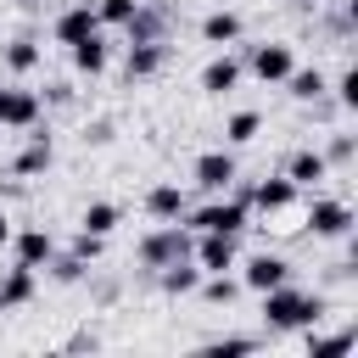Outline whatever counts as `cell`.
Listing matches in <instances>:
<instances>
[{
  "label": "cell",
  "instance_id": "6da1fadb",
  "mask_svg": "<svg viewBox=\"0 0 358 358\" xmlns=\"http://www.w3.org/2000/svg\"><path fill=\"white\" fill-rule=\"evenodd\" d=\"M257 296H263V324L268 330H308V324H319L330 313L324 291H296L291 280L274 285V291H257Z\"/></svg>",
  "mask_w": 358,
  "mask_h": 358
},
{
  "label": "cell",
  "instance_id": "7a4b0ae2",
  "mask_svg": "<svg viewBox=\"0 0 358 358\" xmlns=\"http://www.w3.org/2000/svg\"><path fill=\"white\" fill-rule=\"evenodd\" d=\"M190 241H196V229L190 224H179V218H168V224H157L151 235H140V246H134V257H140V268H168V263H179V257H190Z\"/></svg>",
  "mask_w": 358,
  "mask_h": 358
},
{
  "label": "cell",
  "instance_id": "3957f363",
  "mask_svg": "<svg viewBox=\"0 0 358 358\" xmlns=\"http://www.w3.org/2000/svg\"><path fill=\"white\" fill-rule=\"evenodd\" d=\"M246 218H252V207H246L241 196H224V190H218V201H207V207H185V218H179V224H190V229H224V235H241V229H246Z\"/></svg>",
  "mask_w": 358,
  "mask_h": 358
},
{
  "label": "cell",
  "instance_id": "277c9868",
  "mask_svg": "<svg viewBox=\"0 0 358 358\" xmlns=\"http://www.w3.org/2000/svg\"><path fill=\"white\" fill-rule=\"evenodd\" d=\"M190 257L201 263V274H229V268L241 263V235H224V229H196Z\"/></svg>",
  "mask_w": 358,
  "mask_h": 358
},
{
  "label": "cell",
  "instance_id": "5b68a950",
  "mask_svg": "<svg viewBox=\"0 0 358 358\" xmlns=\"http://www.w3.org/2000/svg\"><path fill=\"white\" fill-rule=\"evenodd\" d=\"M352 207L347 201H336V196H313L308 201V235L313 241H347L352 235Z\"/></svg>",
  "mask_w": 358,
  "mask_h": 358
},
{
  "label": "cell",
  "instance_id": "8992f818",
  "mask_svg": "<svg viewBox=\"0 0 358 358\" xmlns=\"http://www.w3.org/2000/svg\"><path fill=\"white\" fill-rule=\"evenodd\" d=\"M168 28H173V11H168V6H157V0H140V6H134V17L123 22L129 45H168Z\"/></svg>",
  "mask_w": 358,
  "mask_h": 358
},
{
  "label": "cell",
  "instance_id": "52a82bcc",
  "mask_svg": "<svg viewBox=\"0 0 358 358\" xmlns=\"http://www.w3.org/2000/svg\"><path fill=\"white\" fill-rule=\"evenodd\" d=\"M45 112L39 90H22V84H0V129H34Z\"/></svg>",
  "mask_w": 358,
  "mask_h": 358
},
{
  "label": "cell",
  "instance_id": "ba28073f",
  "mask_svg": "<svg viewBox=\"0 0 358 358\" xmlns=\"http://www.w3.org/2000/svg\"><path fill=\"white\" fill-rule=\"evenodd\" d=\"M190 179H196L207 196H218V190H229V185L241 179V162H235V151H201L196 168H190Z\"/></svg>",
  "mask_w": 358,
  "mask_h": 358
},
{
  "label": "cell",
  "instance_id": "9c48e42d",
  "mask_svg": "<svg viewBox=\"0 0 358 358\" xmlns=\"http://www.w3.org/2000/svg\"><path fill=\"white\" fill-rule=\"evenodd\" d=\"M296 67L291 45H246V73L263 84H285V73Z\"/></svg>",
  "mask_w": 358,
  "mask_h": 358
},
{
  "label": "cell",
  "instance_id": "30bf717a",
  "mask_svg": "<svg viewBox=\"0 0 358 358\" xmlns=\"http://www.w3.org/2000/svg\"><path fill=\"white\" fill-rule=\"evenodd\" d=\"M296 196H302V185H291L285 173H274V179H257V185H252V213H263V218H280V213H291V207H296Z\"/></svg>",
  "mask_w": 358,
  "mask_h": 358
},
{
  "label": "cell",
  "instance_id": "8fae6325",
  "mask_svg": "<svg viewBox=\"0 0 358 358\" xmlns=\"http://www.w3.org/2000/svg\"><path fill=\"white\" fill-rule=\"evenodd\" d=\"M285 280H291V263H285L280 252H257V257L241 263V291H274V285H285Z\"/></svg>",
  "mask_w": 358,
  "mask_h": 358
},
{
  "label": "cell",
  "instance_id": "7c38bea8",
  "mask_svg": "<svg viewBox=\"0 0 358 358\" xmlns=\"http://www.w3.org/2000/svg\"><path fill=\"white\" fill-rule=\"evenodd\" d=\"M50 162H56L50 129H39V123H34V129H28V145H22L17 157H11V173H17V179H39V173H45Z\"/></svg>",
  "mask_w": 358,
  "mask_h": 358
},
{
  "label": "cell",
  "instance_id": "4fadbf2b",
  "mask_svg": "<svg viewBox=\"0 0 358 358\" xmlns=\"http://www.w3.org/2000/svg\"><path fill=\"white\" fill-rule=\"evenodd\" d=\"M67 56H73V73H84V78H101L106 67H112V45H106V34L95 28V34H84L78 45H67Z\"/></svg>",
  "mask_w": 358,
  "mask_h": 358
},
{
  "label": "cell",
  "instance_id": "5bb4252c",
  "mask_svg": "<svg viewBox=\"0 0 358 358\" xmlns=\"http://www.w3.org/2000/svg\"><path fill=\"white\" fill-rule=\"evenodd\" d=\"M101 28V17H95V6L90 0H78V6H67L56 22H50V34H56V45H78L84 34H95Z\"/></svg>",
  "mask_w": 358,
  "mask_h": 358
},
{
  "label": "cell",
  "instance_id": "9a60e30c",
  "mask_svg": "<svg viewBox=\"0 0 358 358\" xmlns=\"http://www.w3.org/2000/svg\"><path fill=\"white\" fill-rule=\"evenodd\" d=\"M6 246H11V257H17L22 268H45V263H50V252H56V241H50L45 229H11V241H6Z\"/></svg>",
  "mask_w": 358,
  "mask_h": 358
},
{
  "label": "cell",
  "instance_id": "2e32d148",
  "mask_svg": "<svg viewBox=\"0 0 358 358\" xmlns=\"http://www.w3.org/2000/svg\"><path fill=\"white\" fill-rule=\"evenodd\" d=\"M162 67H168V45H129V56H123V78H129V84L157 78Z\"/></svg>",
  "mask_w": 358,
  "mask_h": 358
},
{
  "label": "cell",
  "instance_id": "e0dca14e",
  "mask_svg": "<svg viewBox=\"0 0 358 358\" xmlns=\"http://www.w3.org/2000/svg\"><path fill=\"white\" fill-rule=\"evenodd\" d=\"M285 179H291V185H319V179H330V162H324V151H313V145L291 151V157H285Z\"/></svg>",
  "mask_w": 358,
  "mask_h": 358
},
{
  "label": "cell",
  "instance_id": "ac0fdd59",
  "mask_svg": "<svg viewBox=\"0 0 358 358\" xmlns=\"http://www.w3.org/2000/svg\"><path fill=\"white\" fill-rule=\"evenodd\" d=\"M34 291H39V268H6V280H0V308H28L34 302Z\"/></svg>",
  "mask_w": 358,
  "mask_h": 358
},
{
  "label": "cell",
  "instance_id": "d6986e66",
  "mask_svg": "<svg viewBox=\"0 0 358 358\" xmlns=\"http://www.w3.org/2000/svg\"><path fill=\"white\" fill-rule=\"evenodd\" d=\"M185 207H190V196H185L179 185H151V190H145V213H151L157 224H168V218H185Z\"/></svg>",
  "mask_w": 358,
  "mask_h": 358
},
{
  "label": "cell",
  "instance_id": "ffe728a7",
  "mask_svg": "<svg viewBox=\"0 0 358 358\" xmlns=\"http://www.w3.org/2000/svg\"><path fill=\"white\" fill-rule=\"evenodd\" d=\"M157 285H162L168 296H190V291L201 285V263H196V257H179V263L157 268Z\"/></svg>",
  "mask_w": 358,
  "mask_h": 358
},
{
  "label": "cell",
  "instance_id": "44dd1931",
  "mask_svg": "<svg viewBox=\"0 0 358 358\" xmlns=\"http://www.w3.org/2000/svg\"><path fill=\"white\" fill-rule=\"evenodd\" d=\"M241 34H246V22H241L235 11H224V6L201 17V39H207V45H218V50H224V45H235Z\"/></svg>",
  "mask_w": 358,
  "mask_h": 358
},
{
  "label": "cell",
  "instance_id": "7402d4cb",
  "mask_svg": "<svg viewBox=\"0 0 358 358\" xmlns=\"http://www.w3.org/2000/svg\"><path fill=\"white\" fill-rule=\"evenodd\" d=\"M241 73H246V67H241L235 56H213V62L201 67V90H207V95H229V90L241 84Z\"/></svg>",
  "mask_w": 358,
  "mask_h": 358
},
{
  "label": "cell",
  "instance_id": "603a6c76",
  "mask_svg": "<svg viewBox=\"0 0 358 358\" xmlns=\"http://www.w3.org/2000/svg\"><path fill=\"white\" fill-rule=\"evenodd\" d=\"M308 358H347L352 347H358V330H336V336H319L313 324H308Z\"/></svg>",
  "mask_w": 358,
  "mask_h": 358
},
{
  "label": "cell",
  "instance_id": "cb8c5ba5",
  "mask_svg": "<svg viewBox=\"0 0 358 358\" xmlns=\"http://www.w3.org/2000/svg\"><path fill=\"white\" fill-rule=\"evenodd\" d=\"M285 90H291V101H319V95H330V78L319 67H291L285 73Z\"/></svg>",
  "mask_w": 358,
  "mask_h": 358
},
{
  "label": "cell",
  "instance_id": "d4e9b609",
  "mask_svg": "<svg viewBox=\"0 0 358 358\" xmlns=\"http://www.w3.org/2000/svg\"><path fill=\"white\" fill-rule=\"evenodd\" d=\"M117 224H123V207L117 201H90L84 218H78V229H90V235H112Z\"/></svg>",
  "mask_w": 358,
  "mask_h": 358
},
{
  "label": "cell",
  "instance_id": "484cf974",
  "mask_svg": "<svg viewBox=\"0 0 358 358\" xmlns=\"http://www.w3.org/2000/svg\"><path fill=\"white\" fill-rule=\"evenodd\" d=\"M45 274H50V280H56V285H78V280H84V274H90V263H84V257H73V252H62V246H56V252H50V263H45Z\"/></svg>",
  "mask_w": 358,
  "mask_h": 358
},
{
  "label": "cell",
  "instance_id": "4316f807",
  "mask_svg": "<svg viewBox=\"0 0 358 358\" xmlns=\"http://www.w3.org/2000/svg\"><path fill=\"white\" fill-rule=\"evenodd\" d=\"M0 62H6V73H34V67H39V45L22 34V39H11V45L0 50Z\"/></svg>",
  "mask_w": 358,
  "mask_h": 358
},
{
  "label": "cell",
  "instance_id": "83f0119b",
  "mask_svg": "<svg viewBox=\"0 0 358 358\" xmlns=\"http://www.w3.org/2000/svg\"><path fill=\"white\" fill-rule=\"evenodd\" d=\"M257 134H263V112H229V123H224L229 145H252Z\"/></svg>",
  "mask_w": 358,
  "mask_h": 358
},
{
  "label": "cell",
  "instance_id": "f1b7e54d",
  "mask_svg": "<svg viewBox=\"0 0 358 358\" xmlns=\"http://www.w3.org/2000/svg\"><path fill=\"white\" fill-rule=\"evenodd\" d=\"M201 302H213V308H229L235 296H241V280H229V274H201Z\"/></svg>",
  "mask_w": 358,
  "mask_h": 358
},
{
  "label": "cell",
  "instance_id": "f546056e",
  "mask_svg": "<svg viewBox=\"0 0 358 358\" xmlns=\"http://www.w3.org/2000/svg\"><path fill=\"white\" fill-rule=\"evenodd\" d=\"M201 352H213V358H241V352H257V336H218V341H207Z\"/></svg>",
  "mask_w": 358,
  "mask_h": 358
},
{
  "label": "cell",
  "instance_id": "4dcf8cb0",
  "mask_svg": "<svg viewBox=\"0 0 358 358\" xmlns=\"http://www.w3.org/2000/svg\"><path fill=\"white\" fill-rule=\"evenodd\" d=\"M134 6L140 0H95V17H101V28H123L134 17Z\"/></svg>",
  "mask_w": 358,
  "mask_h": 358
},
{
  "label": "cell",
  "instance_id": "1f68e13d",
  "mask_svg": "<svg viewBox=\"0 0 358 358\" xmlns=\"http://www.w3.org/2000/svg\"><path fill=\"white\" fill-rule=\"evenodd\" d=\"M330 90H336V106H341V112H358V67H347Z\"/></svg>",
  "mask_w": 358,
  "mask_h": 358
},
{
  "label": "cell",
  "instance_id": "d6a6232c",
  "mask_svg": "<svg viewBox=\"0 0 358 358\" xmlns=\"http://www.w3.org/2000/svg\"><path fill=\"white\" fill-rule=\"evenodd\" d=\"M67 252H73V257H84V263H101V252H106V235H90V229H78Z\"/></svg>",
  "mask_w": 358,
  "mask_h": 358
},
{
  "label": "cell",
  "instance_id": "836d02e7",
  "mask_svg": "<svg viewBox=\"0 0 358 358\" xmlns=\"http://www.w3.org/2000/svg\"><path fill=\"white\" fill-rule=\"evenodd\" d=\"M352 157H358V140H352V134H336V140L324 145V162H330V168H347Z\"/></svg>",
  "mask_w": 358,
  "mask_h": 358
},
{
  "label": "cell",
  "instance_id": "e575fe53",
  "mask_svg": "<svg viewBox=\"0 0 358 358\" xmlns=\"http://www.w3.org/2000/svg\"><path fill=\"white\" fill-rule=\"evenodd\" d=\"M45 101H50V106H67V101H73V90H67V84H62V78H56V84H50V90H45Z\"/></svg>",
  "mask_w": 358,
  "mask_h": 358
},
{
  "label": "cell",
  "instance_id": "d590c367",
  "mask_svg": "<svg viewBox=\"0 0 358 358\" xmlns=\"http://www.w3.org/2000/svg\"><path fill=\"white\" fill-rule=\"evenodd\" d=\"M84 140H95V145H106V140H112V123H90V129H84Z\"/></svg>",
  "mask_w": 358,
  "mask_h": 358
},
{
  "label": "cell",
  "instance_id": "8d00e7d4",
  "mask_svg": "<svg viewBox=\"0 0 358 358\" xmlns=\"http://www.w3.org/2000/svg\"><path fill=\"white\" fill-rule=\"evenodd\" d=\"M285 6H291V11H302V17H313V11H319V0H285Z\"/></svg>",
  "mask_w": 358,
  "mask_h": 358
},
{
  "label": "cell",
  "instance_id": "74e56055",
  "mask_svg": "<svg viewBox=\"0 0 358 358\" xmlns=\"http://www.w3.org/2000/svg\"><path fill=\"white\" fill-rule=\"evenodd\" d=\"M6 241H11V218L0 213V246H6Z\"/></svg>",
  "mask_w": 358,
  "mask_h": 358
},
{
  "label": "cell",
  "instance_id": "f35d334b",
  "mask_svg": "<svg viewBox=\"0 0 358 358\" xmlns=\"http://www.w3.org/2000/svg\"><path fill=\"white\" fill-rule=\"evenodd\" d=\"M17 6H39V0H17Z\"/></svg>",
  "mask_w": 358,
  "mask_h": 358
}]
</instances>
